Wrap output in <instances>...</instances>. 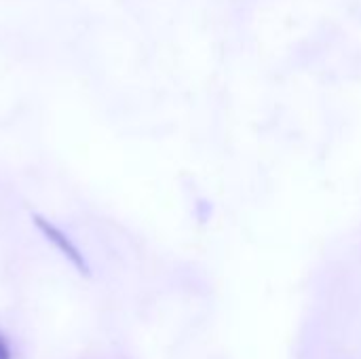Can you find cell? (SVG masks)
<instances>
[{
	"instance_id": "1",
	"label": "cell",
	"mask_w": 361,
	"mask_h": 359,
	"mask_svg": "<svg viewBox=\"0 0 361 359\" xmlns=\"http://www.w3.org/2000/svg\"><path fill=\"white\" fill-rule=\"evenodd\" d=\"M32 220H34V224H36V229L76 267V271H80L85 277H89L91 275V269H89V264H87V260H85V256L80 254V250L72 243V239L63 233V231H59L53 222H49V220H44L42 216H32Z\"/></svg>"
},
{
	"instance_id": "2",
	"label": "cell",
	"mask_w": 361,
	"mask_h": 359,
	"mask_svg": "<svg viewBox=\"0 0 361 359\" xmlns=\"http://www.w3.org/2000/svg\"><path fill=\"white\" fill-rule=\"evenodd\" d=\"M0 359H11V351H8V345L4 343V339L0 336Z\"/></svg>"
}]
</instances>
